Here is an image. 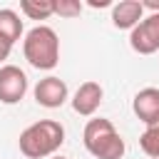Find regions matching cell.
<instances>
[{
    "instance_id": "17",
    "label": "cell",
    "mask_w": 159,
    "mask_h": 159,
    "mask_svg": "<svg viewBox=\"0 0 159 159\" xmlns=\"http://www.w3.org/2000/svg\"><path fill=\"white\" fill-rule=\"evenodd\" d=\"M52 159H67V157H52Z\"/></svg>"
},
{
    "instance_id": "5",
    "label": "cell",
    "mask_w": 159,
    "mask_h": 159,
    "mask_svg": "<svg viewBox=\"0 0 159 159\" xmlns=\"http://www.w3.org/2000/svg\"><path fill=\"white\" fill-rule=\"evenodd\" d=\"M27 94V75L15 65L0 67V102L2 104H17Z\"/></svg>"
},
{
    "instance_id": "16",
    "label": "cell",
    "mask_w": 159,
    "mask_h": 159,
    "mask_svg": "<svg viewBox=\"0 0 159 159\" xmlns=\"http://www.w3.org/2000/svg\"><path fill=\"white\" fill-rule=\"evenodd\" d=\"M89 5H92V7H104V5H109V2H107V0H99V2H97V0H92Z\"/></svg>"
},
{
    "instance_id": "13",
    "label": "cell",
    "mask_w": 159,
    "mask_h": 159,
    "mask_svg": "<svg viewBox=\"0 0 159 159\" xmlns=\"http://www.w3.org/2000/svg\"><path fill=\"white\" fill-rule=\"evenodd\" d=\"M52 5H55V15L67 17V20L80 17V12H82V2L80 0H52Z\"/></svg>"
},
{
    "instance_id": "9",
    "label": "cell",
    "mask_w": 159,
    "mask_h": 159,
    "mask_svg": "<svg viewBox=\"0 0 159 159\" xmlns=\"http://www.w3.org/2000/svg\"><path fill=\"white\" fill-rule=\"evenodd\" d=\"M144 17V7L139 0H119L117 5H112V25L117 30H132L142 22Z\"/></svg>"
},
{
    "instance_id": "7",
    "label": "cell",
    "mask_w": 159,
    "mask_h": 159,
    "mask_svg": "<svg viewBox=\"0 0 159 159\" xmlns=\"http://www.w3.org/2000/svg\"><path fill=\"white\" fill-rule=\"evenodd\" d=\"M102 99H104L102 84L94 82V80H87V82H82V84L77 87V92L72 94V109H75L77 114H82V117H92V114L99 109Z\"/></svg>"
},
{
    "instance_id": "10",
    "label": "cell",
    "mask_w": 159,
    "mask_h": 159,
    "mask_svg": "<svg viewBox=\"0 0 159 159\" xmlns=\"http://www.w3.org/2000/svg\"><path fill=\"white\" fill-rule=\"evenodd\" d=\"M20 37H22V20H20V15L15 10H10V7H2L0 10V42L12 47Z\"/></svg>"
},
{
    "instance_id": "6",
    "label": "cell",
    "mask_w": 159,
    "mask_h": 159,
    "mask_svg": "<svg viewBox=\"0 0 159 159\" xmlns=\"http://www.w3.org/2000/svg\"><path fill=\"white\" fill-rule=\"evenodd\" d=\"M32 94H35V102H37L40 107L57 109V107H62V104L67 102L70 89H67V82H65V80L50 75V77H45V80H40V82L35 84V92H32Z\"/></svg>"
},
{
    "instance_id": "14",
    "label": "cell",
    "mask_w": 159,
    "mask_h": 159,
    "mask_svg": "<svg viewBox=\"0 0 159 159\" xmlns=\"http://www.w3.org/2000/svg\"><path fill=\"white\" fill-rule=\"evenodd\" d=\"M142 7H144V10L149 7L152 12H159V0H144V2H142Z\"/></svg>"
},
{
    "instance_id": "12",
    "label": "cell",
    "mask_w": 159,
    "mask_h": 159,
    "mask_svg": "<svg viewBox=\"0 0 159 159\" xmlns=\"http://www.w3.org/2000/svg\"><path fill=\"white\" fill-rule=\"evenodd\" d=\"M139 147H142V152H144L147 157L159 159V119H157L154 124H149V127L142 132V137H139Z\"/></svg>"
},
{
    "instance_id": "11",
    "label": "cell",
    "mask_w": 159,
    "mask_h": 159,
    "mask_svg": "<svg viewBox=\"0 0 159 159\" xmlns=\"http://www.w3.org/2000/svg\"><path fill=\"white\" fill-rule=\"evenodd\" d=\"M20 12L30 20H47L55 15V5L52 0H20Z\"/></svg>"
},
{
    "instance_id": "8",
    "label": "cell",
    "mask_w": 159,
    "mask_h": 159,
    "mask_svg": "<svg viewBox=\"0 0 159 159\" xmlns=\"http://www.w3.org/2000/svg\"><path fill=\"white\" fill-rule=\"evenodd\" d=\"M132 109L137 114L139 122H144L147 127L154 124L159 119V89L157 87H144L134 94L132 99Z\"/></svg>"
},
{
    "instance_id": "1",
    "label": "cell",
    "mask_w": 159,
    "mask_h": 159,
    "mask_svg": "<svg viewBox=\"0 0 159 159\" xmlns=\"http://www.w3.org/2000/svg\"><path fill=\"white\" fill-rule=\"evenodd\" d=\"M20 154L27 159H45L52 157L65 144V127L55 119H40L20 132Z\"/></svg>"
},
{
    "instance_id": "2",
    "label": "cell",
    "mask_w": 159,
    "mask_h": 159,
    "mask_svg": "<svg viewBox=\"0 0 159 159\" xmlns=\"http://www.w3.org/2000/svg\"><path fill=\"white\" fill-rule=\"evenodd\" d=\"M82 142L84 149L94 157V159H122L124 157V139L122 134L114 129V124L104 117L89 119L84 124L82 132Z\"/></svg>"
},
{
    "instance_id": "15",
    "label": "cell",
    "mask_w": 159,
    "mask_h": 159,
    "mask_svg": "<svg viewBox=\"0 0 159 159\" xmlns=\"http://www.w3.org/2000/svg\"><path fill=\"white\" fill-rule=\"evenodd\" d=\"M10 50H12L10 45H5V42H0V62H2V60H7V55H10Z\"/></svg>"
},
{
    "instance_id": "3",
    "label": "cell",
    "mask_w": 159,
    "mask_h": 159,
    "mask_svg": "<svg viewBox=\"0 0 159 159\" xmlns=\"http://www.w3.org/2000/svg\"><path fill=\"white\" fill-rule=\"evenodd\" d=\"M22 55L35 70H52L60 62V37L47 25H35L22 40Z\"/></svg>"
},
{
    "instance_id": "4",
    "label": "cell",
    "mask_w": 159,
    "mask_h": 159,
    "mask_svg": "<svg viewBox=\"0 0 159 159\" xmlns=\"http://www.w3.org/2000/svg\"><path fill=\"white\" fill-rule=\"evenodd\" d=\"M129 47L139 55H154L159 50V12L142 17V22L129 30Z\"/></svg>"
}]
</instances>
